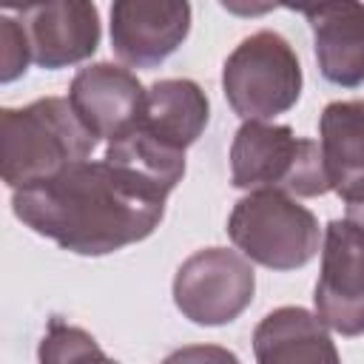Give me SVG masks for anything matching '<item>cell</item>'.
Segmentation results:
<instances>
[{
	"label": "cell",
	"mask_w": 364,
	"mask_h": 364,
	"mask_svg": "<svg viewBox=\"0 0 364 364\" xmlns=\"http://www.w3.org/2000/svg\"><path fill=\"white\" fill-rule=\"evenodd\" d=\"M0 145L3 182L9 188H26L82 162L97 148V136L68 100L43 97L23 108L0 111Z\"/></svg>",
	"instance_id": "obj_2"
},
{
	"label": "cell",
	"mask_w": 364,
	"mask_h": 364,
	"mask_svg": "<svg viewBox=\"0 0 364 364\" xmlns=\"http://www.w3.org/2000/svg\"><path fill=\"white\" fill-rule=\"evenodd\" d=\"M31 63L46 71L88 60L102 37L94 0H37L23 9Z\"/></svg>",
	"instance_id": "obj_9"
},
{
	"label": "cell",
	"mask_w": 364,
	"mask_h": 364,
	"mask_svg": "<svg viewBox=\"0 0 364 364\" xmlns=\"http://www.w3.org/2000/svg\"><path fill=\"white\" fill-rule=\"evenodd\" d=\"M230 185L239 191L273 188L290 196L330 191L318 142L267 119H245L239 125L230 142Z\"/></svg>",
	"instance_id": "obj_3"
},
{
	"label": "cell",
	"mask_w": 364,
	"mask_h": 364,
	"mask_svg": "<svg viewBox=\"0 0 364 364\" xmlns=\"http://www.w3.org/2000/svg\"><path fill=\"white\" fill-rule=\"evenodd\" d=\"M31 3H37V0H0V6H3V9H17V11L28 9Z\"/></svg>",
	"instance_id": "obj_20"
},
{
	"label": "cell",
	"mask_w": 364,
	"mask_h": 364,
	"mask_svg": "<svg viewBox=\"0 0 364 364\" xmlns=\"http://www.w3.org/2000/svg\"><path fill=\"white\" fill-rule=\"evenodd\" d=\"M256 290V273L245 253L205 247L188 256L173 276V301L185 318L202 327H222L239 318Z\"/></svg>",
	"instance_id": "obj_6"
},
{
	"label": "cell",
	"mask_w": 364,
	"mask_h": 364,
	"mask_svg": "<svg viewBox=\"0 0 364 364\" xmlns=\"http://www.w3.org/2000/svg\"><path fill=\"white\" fill-rule=\"evenodd\" d=\"M219 6L236 17H264L279 6V0H219Z\"/></svg>",
	"instance_id": "obj_17"
},
{
	"label": "cell",
	"mask_w": 364,
	"mask_h": 364,
	"mask_svg": "<svg viewBox=\"0 0 364 364\" xmlns=\"http://www.w3.org/2000/svg\"><path fill=\"white\" fill-rule=\"evenodd\" d=\"M31 63V46L23 23L0 17V82H14Z\"/></svg>",
	"instance_id": "obj_16"
},
{
	"label": "cell",
	"mask_w": 364,
	"mask_h": 364,
	"mask_svg": "<svg viewBox=\"0 0 364 364\" xmlns=\"http://www.w3.org/2000/svg\"><path fill=\"white\" fill-rule=\"evenodd\" d=\"M253 355L262 364L296 361H338L330 327L304 307H279L253 330Z\"/></svg>",
	"instance_id": "obj_13"
},
{
	"label": "cell",
	"mask_w": 364,
	"mask_h": 364,
	"mask_svg": "<svg viewBox=\"0 0 364 364\" xmlns=\"http://www.w3.org/2000/svg\"><path fill=\"white\" fill-rule=\"evenodd\" d=\"M301 63L279 31L245 37L225 60L222 91L242 119H273L301 97Z\"/></svg>",
	"instance_id": "obj_5"
},
{
	"label": "cell",
	"mask_w": 364,
	"mask_h": 364,
	"mask_svg": "<svg viewBox=\"0 0 364 364\" xmlns=\"http://www.w3.org/2000/svg\"><path fill=\"white\" fill-rule=\"evenodd\" d=\"M313 304L316 316L338 336H364V228L347 216L324 228Z\"/></svg>",
	"instance_id": "obj_7"
},
{
	"label": "cell",
	"mask_w": 364,
	"mask_h": 364,
	"mask_svg": "<svg viewBox=\"0 0 364 364\" xmlns=\"http://www.w3.org/2000/svg\"><path fill=\"white\" fill-rule=\"evenodd\" d=\"M228 236L250 262L267 270H299L316 259L321 230L313 210L290 193L259 188L242 196L228 216Z\"/></svg>",
	"instance_id": "obj_4"
},
{
	"label": "cell",
	"mask_w": 364,
	"mask_h": 364,
	"mask_svg": "<svg viewBox=\"0 0 364 364\" xmlns=\"http://www.w3.org/2000/svg\"><path fill=\"white\" fill-rule=\"evenodd\" d=\"M68 102L97 139L111 142L142 119L148 91L134 71L114 63H94L74 74Z\"/></svg>",
	"instance_id": "obj_10"
},
{
	"label": "cell",
	"mask_w": 364,
	"mask_h": 364,
	"mask_svg": "<svg viewBox=\"0 0 364 364\" xmlns=\"http://www.w3.org/2000/svg\"><path fill=\"white\" fill-rule=\"evenodd\" d=\"M191 0H111V48L134 68H156L191 31Z\"/></svg>",
	"instance_id": "obj_8"
},
{
	"label": "cell",
	"mask_w": 364,
	"mask_h": 364,
	"mask_svg": "<svg viewBox=\"0 0 364 364\" xmlns=\"http://www.w3.org/2000/svg\"><path fill=\"white\" fill-rule=\"evenodd\" d=\"M318 0H279V6H284V9H290V11H310L313 6H316Z\"/></svg>",
	"instance_id": "obj_18"
},
{
	"label": "cell",
	"mask_w": 364,
	"mask_h": 364,
	"mask_svg": "<svg viewBox=\"0 0 364 364\" xmlns=\"http://www.w3.org/2000/svg\"><path fill=\"white\" fill-rule=\"evenodd\" d=\"M318 148L330 191L364 202V100H336L318 117Z\"/></svg>",
	"instance_id": "obj_12"
},
{
	"label": "cell",
	"mask_w": 364,
	"mask_h": 364,
	"mask_svg": "<svg viewBox=\"0 0 364 364\" xmlns=\"http://www.w3.org/2000/svg\"><path fill=\"white\" fill-rule=\"evenodd\" d=\"M347 219H350V222H355L358 228H364V202L347 205Z\"/></svg>",
	"instance_id": "obj_19"
},
{
	"label": "cell",
	"mask_w": 364,
	"mask_h": 364,
	"mask_svg": "<svg viewBox=\"0 0 364 364\" xmlns=\"http://www.w3.org/2000/svg\"><path fill=\"white\" fill-rule=\"evenodd\" d=\"M168 191L111 162L82 159L65 171L14 188L11 210L37 236L80 256H105L148 239L165 216Z\"/></svg>",
	"instance_id": "obj_1"
},
{
	"label": "cell",
	"mask_w": 364,
	"mask_h": 364,
	"mask_svg": "<svg viewBox=\"0 0 364 364\" xmlns=\"http://www.w3.org/2000/svg\"><path fill=\"white\" fill-rule=\"evenodd\" d=\"M210 119V102L193 80H159L148 88V105L139 125L171 148H191Z\"/></svg>",
	"instance_id": "obj_14"
},
{
	"label": "cell",
	"mask_w": 364,
	"mask_h": 364,
	"mask_svg": "<svg viewBox=\"0 0 364 364\" xmlns=\"http://www.w3.org/2000/svg\"><path fill=\"white\" fill-rule=\"evenodd\" d=\"M80 358H105L97 347L94 336L80 327H71L60 318H51L43 341H40V361H80Z\"/></svg>",
	"instance_id": "obj_15"
},
{
	"label": "cell",
	"mask_w": 364,
	"mask_h": 364,
	"mask_svg": "<svg viewBox=\"0 0 364 364\" xmlns=\"http://www.w3.org/2000/svg\"><path fill=\"white\" fill-rule=\"evenodd\" d=\"M307 23L321 77L341 88L364 85V0H318Z\"/></svg>",
	"instance_id": "obj_11"
}]
</instances>
